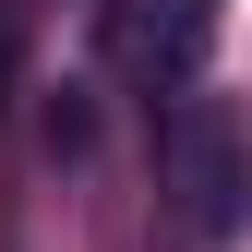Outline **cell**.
Masks as SVG:
<instances>
[{
	"label": "cell",
	"instance_id": "6da1fadb",
	"mask_svg": "<svg viewBox=\"0 0 252 252\" xmlns=\"http://www.w3.org/2000/svg\"><path fill=\"white\" fill-rule=\"evenodd\" d=\"M156 168H168V192H180V228H192L204 252L252 228V120H240L228 96L180 84L168 132H156Z\"/></svg>",
	"mask_w": 252,
	"mask_h": 252
},
{
	"label": "cell",
	"instance_id": "7a4b0ae2",
	"mask_svg": "<svg viewBox=\"0 0 252 252\" xmlns=\"http://www.w3.org/2000/svg\"><path fill=\"white\" fill-rule=\"evenodd\" d=\"M216 36V0H144V72H168V84H192V60Z\"/></svg>",
	"mask_w": 252,
	"mask_h": 252
},
{
	"label": "cell",
	"instance_id": "3957f363",
	"mask_svg": "<svg viewBox=\"0 0 252 252\" xmlns=\"http://www.w3.org/2000/svg\"><path fill=\"white\" fill-rule=\"evenodd\" d=\"M0 84H12V12H0Z\"/></svg>",
	"mask_w": 252,
	"mask_h": 252
}]
</instances>
